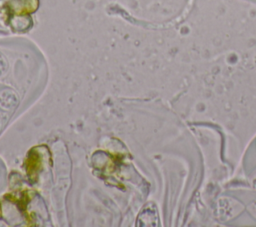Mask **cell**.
<instances>
[{
  "label": "cell",
  "mask_w": 256,
  "mask_h": 227,
  "mask_svg": "<svg viewBox=\"0 0 256 227\" xmlns=\"http://www.w3.org/2000/svg\"><path fill=\"white\" fill-rule=\"evenodd\" d=\"M159 215L154 203L144 206L137 217V226H158Z\"/></svg>",
  "instance_id": "6da1fadb"
},
{
  "label": "cell",
  "mask_w": 256,
  "mask_h": 227,
  "mask_svg": "<svg viewBox=\"0 0 256 227\" xmlns=\"http://www.w3.org/2000/svg\"><path fill=\"white\" fill-rule=\"evenodd\" d=\"M19 103V97L17 93L10 89L5 88L0 90V108L4 111L14 110Z\"/></svg>",
  "instance_id": "7a4b0ae2"
},
{
  "label": "cell",
  "mask_w": 256,
  "mask_h": 227,
  "mask_svg": "<svg viewBox=\"0 0 256 227\" xmlns=\"http://www.w3.org/2000/svg\"><path fill=\"white\" fill-rule=\"evenodd\" d=\"M7 71V61L6 59L0 54V77H2Z\"/></svg>",
  "instance_id": "3957f363"
},
{
  "label": "cell",
  "mask_w": 256,
  "mask_h": 227,
  "mask_svg": "<svg viewBox=\"0 0 256 227\" xmlns=\"http://www.w3.org/2000/svg\"><path fill=\"white\" fill-rule=\"evenodd\" d=\"M4 118H5V117H3L2 115H0V131L2 130V128H3V126H4V123H5V122H4Z\"/></svg>",
  "instance_id": "277c9868"
},
{
  "label": "cell",
  "mask_w": 256,
  "mask_h": 227,
  "mask_svg": "<svg viewBox=\"0 0 256 227\" xmlns=\"http://www.w3.org/2000/svg\"><path fill=\"white\" fill-rule=\"evenodd\" d=\"M254 187H255V188H256V179H255V180H254Z\"/></svg>",
  "instance_id": "5b68a950"
}]
</instances>
